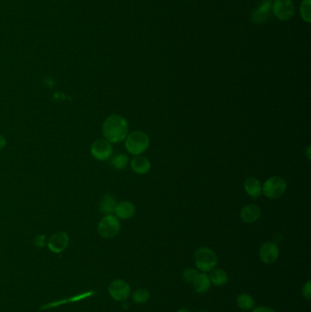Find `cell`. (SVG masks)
I'll return each mask as SVG.
<instances>
[{
  "label": "cell",
  "instance_id": "5bb4252c",
  "mask_svg": "<svg viewBox=\"0 0 311 312\" xmlns=\"http://www.w3.org/2000/svg\"><path fill=\"white\" fill-rule=\"evenodd\" d=\"M272 7L271 0H260V6L252 14V19L254 22H264L269 18V13Z\"/></svg>",
  "mask_w": 311,
  "mask_h": 312
},
{
  "label": "cell",
  "instance_id": "9a60e30c",
  "mask_svg": "<svg viewBox=\"0 0 311 312\" xmlns=\"http://www.w3.org/2000/svg\"><path fill=\"white\" fill-rule=\"evenodd\" d=\"M245 193L253 199H257L262 194V185L260 181L254 177H249L244 184Z\"/></svg>",
  "mask_w": 311,
  "mask_h": 312
},
{
  "label": "cell",
  "instance_id": "4fadbf2b",
  "mask_svg": "<svg viewBox=\"0 0 311 312\" xmlns=\"http://www.w3.org/2000/svg\"><path fill=\"white\" fill-rule=\"evenodd\" d=\"M131 167L138 175H145L151 170V162L145 156L136 155L131 162Z\"/></svg>",
  "mask_w": 311,
  "mask_h": 312
},
{
  "label": "cell",
  "instance_id": "30bf717a",
  "mask_svg": "<svg viewBox=\"0 0 311 312\" xmlns=\"http://www.w3.org/2000/svg\"><path fill=\"white\" fill-rule=\"evenodd\" d=\"M279 248L275 242H266L260 249V259L265 264H273L278 258Z\"/></svg>",
  "mask_w": 311,
  "mask_h": 312
},
{
  "label": "cell",
  "instance_id": "ffe728a7",
  "mask_svg": "<svg viewBox=\"0 0 311 312\" xmlns=\"http://www.w3.org/2000/svg\"><path fill=\"white\" fill-rule=\"evenodd\" d=\"M129 164V157L125 153H119L113 156L111 159V166L115 170L122 171L127 167Z\"/></svg>",
  "mask_w": 311,
  "mask_h": 312
},
{
  "label": "cell",
  "instance_id": "603a6c76",
  "mask_svg": "<svg viewBox=\"0 0 311 312\" xmlns=\"http://www.w3.org/2000/svg\"><path fill=\"white\" fill-rule=\"evenodd\" d=\"M198 274L199 273H198L197 270L192 269V268H189V269L184 270L182 277H183L184 282H186V283H193V280L197 277Z\"/></svg>",
  "mask_w": 311,
  "mask_h": 312
},
{
  "label": "cell",
  "instance_id": "7c38bea8",
  "mask_svg": "<svg viewBox=\"0 0 311 312\" xmlns=\"http://www.w3.org/2000/svg\"><path fill=\"white\" fill-rule=\"evenodd\" d=\"M241 219L243 222L251 224L257 221L261 217V210L255 204H247L242 208L240 213Z\"/></svg>",
  "mask_w": 311,
  "mask_h": 312
},
{
  "label": "cell",
  "instance_id": "d6986e66",
  "mask_svg": "<svg viewBox=\"0 0 311 312\" xmlns=\"http://www.w3.org/2000/svg\"><path fill=\"white\" fill-rule=\"evenodd\" d=\"M236 304L243 310H250L254 307V298L248 294H240L236 298Z\"/></svg>",
  "mask_w": 311,
  "mask_h": 312
},
{
  "label": "cell",
  "instance_id": "484cf974",
  "mask_svg": "<svg viewBox=\"0 0 311 312\" xmlns=\"http://www.w3.org/2000/svg\"><path fill=\"white\" fill-rule=\"evenodd\" d=\"M252 312H276L274 309H272L271 307H265V306H261V307H254Z\"/></svg>",
  "mask_w": 311,
  "mask_h": 312
},
{
  "label": "cell",
  "instance_id": "6da1fadb",
  "mask_svg": "<svg viewBox=\"0 0 311 312\" xmlns=\"http://www.w3.org/2000/svg\"><path fill=\"white\" fill-rule=\"evenodd\" d=\"M129 133L126 119L122 115L113 114L109 116L102 124L104 139L111 143H120L125 140Z\"/></svg>",
  "mask_w": 311,
  "mask_h": 312
},
{
  "label": "cell",
  "instance_id": "8fae6325",
  "mask_svg": "<svg viewBox=\"0 0 311 312\" xmlns=\"http://www.w3.org/2000/svg\"><path fill=\"white\" fill-rule=\"evenodd\" d=\"M114 213L116 215V218L127 220L134 217L136 213V206L132 202L123 201L116 204Z\"/></svg>",
  "mask_w": 311,
  "mask_h": 312
},
{
  "label": "cell",
  "instance_id": "2e32d148",
  "mask_svg": "<svg viewBox=\"0 0 311 312\" xmlns=\"http://www.w3.org/2000/svg\"><path fill=\"white\" fill-rule=\"evenodd\" d=\"M193 288L197 293H206L211 288V281L205 273L198 274L197 277L193 280Z\"/></svg>",
  "mask_w": 311,
  "mask_h": 312
},
{
  "label": "cell",
  "instance_id": "8992f818",
  "mask_svg": "<svg viewBox=\"0 0 311 312\" xmlns=\"http://www.w3.org/2000/svg\"><path fill=\"white\" fill-rule=\"evenodd\" d=\"M271 9L273 14L281 21H288L295 14V7L291 0H275Z\"/></svg>",
  "mask_w": 311,
  "mask_h": 312
},
{
  "label": "cell",
  "instance_id": "d4e9b609",
  "mask_svg": "<svg viewBox=\"0 0 311 312\" xmlns=\"http://www.w3.org/2000/svg\"><path fill=\"white\" fill-rule=\"evenodd\" d=\"M34 244L38 247H43L46 245V236L44 235H37L34 237Z\"/></svg>",
  "mask_w": 311,
  "mask_h": 312
},
{
  "label": "cell",
  "instance_id": "cb8c5ba5",
  "mask_svg": "<svg viewBox=\"0 0 311 312\" xmlns=\"http://www.w3.org/2000/svg\"><path fill=\"white\" fill-rule=\"evenodd\" d=\"M302 296L304 298L309 300L311 298V281L310 280H307L306 283L304 284V286L302 287L301 289Z\"/></svg>",
  "mask_w": 311,
  "mask_h": 312
},
{
  "label": "cell",
  "instance_id": "7402d4cb",
  "mask_svg": "<svg viewBox=\"0 0 311 312\" xmlns=\"http://www.w3.org/2000/svg\"><path fill=\"white\" fill-rule=\"evenodd\" d=\"M300 15L306 23L311 22V0H302L300 5Z\"/></svg>",
  "mask_w": 311,
  "mask_h": 312
},
{
  "label": "cell",
  "instance_id": "83f0119b",
  "mask_svg": "<svg viewBox=\"0 0 311 312\" xmlns=\"http://www.w3.org/2000/svg\"><path fill=\"white\" fill-rule=\"evenodd\" d=\"M309 151H310V146H308L306 148V151H307V158H308V159H310V153H309Z\"/></svg>",
  "mask_w": 311,
  "mask_h": 312
},
{
  "label": "cell",
  "instance_id": "277c9868",
  "mask_svg": "<svg viewBox=\"0 0 311 312\" xmlns=\"http://www.w3.org/2000/svg\"><path fill=\"white\" fill-rule=\"evenodd\" d=\"M287 190V182L280 176H271L262 185V194L269 199L279 198Z\"/></svg>",
  "mask_w": 311,
  "mask_h": 312
},
{
  "label": "cell",
  "instance_id": "4316f807",
  "mask_svg": "<svg viewBox=\"0 0 311 312\" xmlns=\"http://www.w3.org/2000/svg\"><path fill=\"white\" fill-rule=\"evenodd\" d=\"M7 145V140L6 138L0 134V150H3Z\"/></svg>",
  "mask_w": 311,
  "mask_h": 312
},
{
  "label": "cell",
  "instance_id": "f1b7e54d",
  "mask_svg": "<svg viewBox=\"0 0 311 312\" xmlns=\"http://www.w3.org/2000/svg\"><path fill=\"white\" fill-rule=\"evenodd\" d=\"M177 312H190L188 309H186V308H180L177 310Z\"/></svg>",
  "mask_w": 311,
  "mask_h": 312
},
{
  "label": "cell",
  "instance_id": "f546056e",
  "mask_svg": "<svg viewBox=\"0 0 311 312\" xmlns=\"http://www.w3.org/2000/svg\"><path fill=\"white\" fill-rule=\"evenodd\" d=\"M199 312H208V311H199Z\"/></svg>",
  "mask_w": 311,
  "mask_h": 312
},
{
  "label": "cell",
  "instance_id": "44dd1931",
  "mask_svg": "<svg viewBox=\"0 0 311 312\" xmlns=\"http://www.w3.org/2000/svg\"><path fill=\"white\" fill-rule=\"evenodd\" d=\"M150 298V292L146 289H139L132 294V300L136 304H144Z\"/></svg>",
  "mask_w": 311,
  "mask_h": 312
},
{
  "label": "cell",
  "instance_id": "ba28073f",
  "mask_svg": "<svg viewBox=\"0 0 311 312\" xmlns=\"http://www.w3.org/2000/svg\"><path fill=\"white\" fill-rule=\"evenodd\" d=\"M90 153L98 161H107L113 155L112 143L105 139L96 140L90 147Z\"/></svg>",
  "mask_w": 311,
  "mask_h": 312
},
{
  "label": "cell",
  "instance_id": "e0dca14e",
  "mask_svg": "<svg viewBox=\"0 0 311 312\" xmlns=\"http://www.w3.org/2000/svg\"><path fill=\"white\" fill-rule=\"evenodd\" d=\"M116 204H117L116 199L113 194H104L103 197L100 200L99 210L101 213L105 214V215H111L112 213H114Z\"/></svg>",
  "mask_w": 311,
  "mask_h": 312
},
{
  "label": "cell",
  "instance_id": "ac0fdd59",
  "mask_svg": "<svg viewBox=\"0 0 311 312\" xmlns=\"http://www.w3.org/2000/svg\"><path fill=\"white\" fill-rule=\"evenodd\" d=\"M211 284H214L217 287H222L224 285H226L227 280H228V276L225 270L221 269H214L210 271V275L208 276Z\"/></svg>",
  "mask_w": 311,
  "mask_h": 312
},
{
  "label": "cell",
  "instance_id": "3957f363",
  "mask_svg": "<svg viewBox=\"0 0 311 312\" xmlns=\"http://www.w3.org/2000/svg\"><path fill=\"white\" fill-rule=\"evenodd\" d=\"M194 262L198 270L203 272H210L217 265L216 252L208 247H200L194 253Z\"/></svg>",
  "mask_w": 311,
  "mask_h": 312
},
{
  "label": "cell",
  "instance_id": "52a82bcc",
  "mask_svg": "<svg viewBox=\"0 0 311 312\" xmlns=\"http://www.w3.org/2000/svg\"><path fill=\"white\" fill-rule=\"evenodd\" d=\"M108 290L111 297L116 301H125L131 294L130 285L127 281L123 279L113 280L110 284Z\"/></svg>",
  "mask_w": 311,
  "mask_h": 312
},
{
  "label": "cell",
  "instance_id": "7a4b0ae2",
  "mask_svg": "<svg viewBox=\"0 0 311 312\" xmlns=\"http://www.w3.org/2000/svg\"><path fill=\"white\" fill-rule=\"evenodd\" d=\"M150 145V139L146 133L141 131H133L125 138L126 150L132 155H141Z\"/></svg>",
  "mask_w": 311,
  "mask_h": 312
},
{
  "label": "cell",
  "instance_id": "9c48e42d",
  "mask_svg": "<svg viewBox=\"0 0 311 312\" xmlns=\"http://www.w3.org/2000/svg\"><path fill=\"white\" fill-rule=\"evenodd\" d=\"M70 244V237L66 232H57L47 241V247L52 253L60 254L66 249Z\"/></svg>",
  "mask_w": 311,
  "mask_h": 312
},
{
  "label": "cell",
  "instance_id": "5b68a950",
  "mask_svg": "<svg viewBox=\"0 0 311 312\" xmlns=\"http://www.w3.org/2000/svg\"><path fill=\"white\" fill-rule=\"evenodd\" d=\"M97 230L103 238H113L121 231V223L118 218L113 215H106L100 219Z\"/></svg>",
  "mask_w": 311,
  "mask_h": 312
}]
</instances>
